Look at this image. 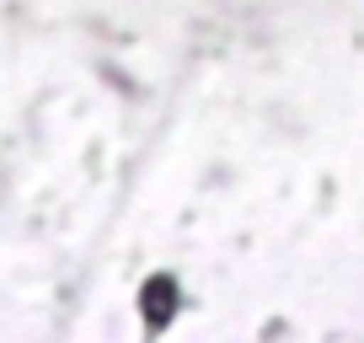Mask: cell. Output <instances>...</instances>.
Wrapping results in <instances>:
<instances>
[{"instance_id": "cell-1", "label": "cell", "mask_w": 364, "mask_h": 343, "mask_svg": "<svg viewBox=\"0 0 364 343\" xmlns=\"http://www.w3.org/2000/svg\"><path fill=\"white\" fill-rule=\"evenodd\" d=\"M177 306H182V285L177 274H150L139 285V317H145V332H166L177 322Z\"/></svg>"}]
</instances>
